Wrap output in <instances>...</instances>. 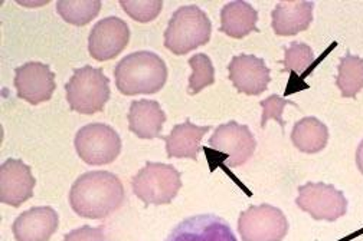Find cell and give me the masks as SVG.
<instances>
[{
	"mask_svg": "<svg viewBox=\"0 0 363 241\" xmlns=\"http://www.w3.org/2000/svg\"><path fill=\"white\" fill-rule=\"evenodd\" d=\"M124 201L121 180L108 171L85 172L69 191L71 208L82 218L103 220L117 211Z\"/></svg>",
	"mask_w": 363,
	"mask_h": 241,
	"instance_id": "6da1fadb",
	"label": "cell"
},
{
	"mask_svg": "<svg viewBox=\"0 0 363 241\" xmlns=\"http://www.w3.org/2000/svg\"><path fill=\"white\" fill-rule=\"evenodd\" d=\"M117 89L127 96L159 92L167 81L164 61L149 51H139L123 58L116 69Z\"/></svg>",
	"mask_w": 363,
	"mask_h": 241,
	"instance_id": "7a4b0ae2",
	"label": "cell"
},
{
	"mask_svg": "<svg viewBox=\"0 0 363 241\" xmlns=\"http://www.w3.org/2000/svg\"><path fill=\"white\" fill-rule=\"evenodd\" d=\"M212 23L196 5L179 8L164 30V46L174 55H186L211 40Z\"/></svg>",
	"mask_w": 363,
	"mask_h": 241,
	"instance_id": "3957f363",
	"label": "cell"
},
{
	"mask_svg": "<svg viewBox=\"0 0 363 241\" xmlns=\"http://www.w3.org/2000/svg\"><path fill=\"white\" fill-rule=\"evenodd\" d=\"M67 101L71 111L93 115L101 112L110 100V79L103 69L82 66L75 69L65 85Z\"/></svg>",
	"mask_w": 363,
	"mask_h": 241,
	"instance_id": "277c9868",
	"label": "cell"
},
{
	"mask_svg": "<svg viewBox=\"0 0 363 241\" xmlns=\"http://www.w3.org/2000/svg\"><path fill=\"white\" fill-rule=\"evenodd\" d=\"M131 188L134 196L145 203V207L169 204L182 188V174L170 164L147 161L133 178Z\"/></svg>",
	"mask_w": 363,
	"mask_h": 241,
	"instance_id": "5b68a950",
	"label": "cell"
},
{
	"mask_svg": "<svg viewBox=\"0 0 363 241\" xmlns=\"http://www.w3.org/2000/svg\"><path fill=\"white\" fill-rule=\"evenodd\" d=\"M78 157L88 165H106L121 153L120 135L106 124H88L82 127L74 139Z\"/></svg>",
	"mask_w": 363,
	"mask_h": 241,
	"instance_id": "8992f818",
	"label": "cell"
},
{
	"mask_svg": "<svg viewBox=\"0 0 363 241\" xmlns=\"http://www.w3.org/2000/svg\"><path fill=\"white\" fill-rule=\"evenodd\" d=\"M238 231L242 241H283L289 231V221L274 206H251L240 214Z\"/></svg>",
	"mask_w": 363,
	"mask_h": 241,
	"instance_id": "52a82bcc",
	"label": "cell"
},
{
	"mask_svg": "<svg viewBox=\"0 0 363 241\" xmlns=\"http://www.w3.org/2000/svg\"><path fill=\"white\" fill-rule=\"evenodd\" d=\"M209 147L220 154L230 168L244 165L257 148V141L247 125L230 121L219 125L209 138Z\"/></svg>",
	"mask_w": 363,
	"mask_h": 241,
	"instance_id": "ba28073f",
	"label": "cell"
},
{
	"mask_svg": "<svg viewBox=\"0 0 363 241\" xmlns=\"http://www.w3.org/2000/svg\"><path fill=\"white\" fill-rule=\"evenodd\" d=\"M296 203L314 220L336 221L347 211V200L343 192L323 182L300 185Z\"/></svg>",
	"mask_w": 363,
	"mask_h": 241,
	"instance_id": "9c48e42d",
	"label": "cell"
},
{
	"mask_svg": "<svg viewBox=\"0 0 363 241\" xmlns=\"http://www.w3.org/2000/svg\"><path fill=\"white\" fill-rule=\"evenodd\" d=\"M128 25L117 18H106L94 25L88 37V52L91 58L106 62L117 58L128 45Z\"/></svg>",
	"mask_w": 363,
	"mask_h": 241,
	"instance_id": "30bf717a",
	"label": "cell"
},
{
	"mask_svg": "<svg viewBox=\"0 0 363 241\" xmlns=\"http://www.w3.org/2000/svg\"><path fill=\"white\" fill-rule=\"evenodd\" d=\"M15 88L18 98L39 105L52 98L55 92V74L42 62H28L15 71Z\"/></svg>",
	"mask_w": 363,
	"mask_h": 241,
	"instance_id": "8fae6325",
	"label": "cell"
},
{
	"mask_svg": "<svg viewBox=\"0 0 363 241\" xmlns=\"http://www.w3.org/2000/svg\"><path fill=\"white\" fill-rule=\"evenodd\" d=\"M166 241H238L231 225L213 214H201L180 221Z\"/></svg>",
	"mask_w": 363,
	"mask_h": 241,
	"instance_id": "7c38bea8",
	"label": "cell"
},
{
	"mask_svg": "<svg viewBox=\"0 0 363 241\" xmlns=\"http://www.w3.org/2000/svg\"><path fill=\"white\" fill-rule=\"evenodd\" d=\"M36 180L29 165L9 158L0 167V201L11 207H21L33 196Z\"/></svg>",
	"mask_w": 363,
	"mask_h": 241,
	"instance_id": "4fadbf2b",
	"label": "cell"
},
{
	"mask_svg": "<svg viewBox=\"0 0 363 241\" xmlns=\"http://www.w3.org/2000/svg\"><path fill=\"white\" fill-rule=\"evenodd\" d=\"M228 71L230 81L237 90L251 96L265 92L271 81V74L265 62L254 55L235 57L231 61Z\"/></svg>",
	"mask_w": 363,
	"mask_h": 241,
	"instance_id": "5bb4252c",
	"label": "cell"
},
{
	"mask_svg": "<svg viewBox=\"0 0 363 241\" xmlns=\"http://www.w3.org/2000/svg\"><path fill=\"white\" fill-rule=\"evenodd\" d=\"M58 224L60 217L52 207H33L15 220L12 231L16 241H50Z\"/></svg>",
	"mask_w": 363,
	"mask_h": 241,
	"instance_id": "9a60e30c",
	"label": "cell"
},
{
	"mask_svg": "<svg viewBox=\"0 0 363 241\" xmlns=\"http://www.w3.org/2000/svg\"><path fill=\"white\" fill-rule=\"evenodd\" d=\"M211 127H198L186 119L184 124L174 125L167 136H160L166 142L167 158H191L198 160L201 141Z\"/></svg>",
	"mask_w": 363,
	"mask_h": 241,
	"instance_id": "2e32d148",
	"label": "cell"
},
{
	"mask_svg": "<svg viewBox=\"0 0 363 241\" xmlns=\"http://www.w3.org/2000/svg\"><path fill=\"white\" fill-rule=\"evenodd\" d=\"M128 129L142 139L160 138L166 115L156 101H133L128 110Z\"/></svg>",
	"mask_w": 363,
	"mask_h": 241,
	"instance_id": "e0dca14e",
	"label": "cell"
},
{
	"mask_svg": "<svg viewBox=\"0 0 363 241\" xmlns=\"http://www.w3.org/2000/svg\"><path fill=\"white\" fill-rule=\"evenodd\" d=\"M313 2H280L272 12V29L279 36H294L313 22Z\"/></svg>",
	"mask_w": 363,
	"mask_h": 241,
	"instance_id": "ac0fdd59",
	"label": "cell"
},
{
	"mask_svg": "<svg viewBox=\"0 0 363 241\" xmlns=\"http://www.w3.org/2000/svg\"><path fill=\"white\" fill-rule=\"evenodd\" d=\"M258 12L247 2L226 4L220 11V28L219 30L230 37L242 39L251 32H259L257 28Z\"/></svg>",
	"mask_w": 363,
	"mask_h": 241,
	"instance_id": "d6986e66",
	"label": "cell"
},
{
	"mask_svg": "<svg viewBox=\"0 0 363 241\" xmlns=\"http://www.w3.org/2000/svg\"><path fill=\"white\" fill-rule=\"evenodd\" d=\"M329 129L328 127L314 117L300 119L291 132L293 146L306 154H315L328 146Z\"/></svg>",
	"mask_w": 363,
	"mask_h": 241,
	"instance_id": "ffe728a7",
	"label": "cell"
},
{
	"mask_svg": "<svg viewBox=\"0 0 363 241\" xmlns=\"http://www.w3.org/2000/svg\"><path fill=\"white\" fill-rule=\"evenodd\" d=\"M337 88L345 98H354L363 89V58L346 54L339 65Z\"/></svg>",
	"mask_w": 363,
	"mask_h": 241,
	"instance_id": "44dd1931",
	"label": "cell"
},
{
	"mask_svg": "<svg viewBox=\"0 0 363 241\" xmlns=\"http://www.w3.org/2000/svg\"><path fill=\"white\" fill-rule=\"evenodd\" d=\"M57 11L67 23L85 26L99 16L101 2L100 0H60Z\"/></svg>",
	"mask_w": 363,
	"mask_h": 241,
	"instance_id": "7402d4cb",
	"label": "cell"
},
{
	"mask_svg": "<svg viewBox=\"0 0 363 241\" xmlns=\"http://www.w3.org/2000/svg\"><path fill=\"white\" fill-rule=\"evenodd\" d=\"M284 52V72H290L291 76L304 79L313 71L311 68L315 64V58L308 45L291 43L289 47H286Z\"/></svg>",
	"mask_w": 363,
	"mask_h": 241,
	"instance_id": "603a6c76",
	"label": "cell"
},
{
	"mask_svg": "<svg viewBox=\"0 0 363 241\" xmlns=\"http://www.w3.org/2000/svg\"><path fill=\"white\" fill-rule=\"evenodd\" d=\"M189 65L192 68V76L189 78L188 93L196 95L203 88L213 85L215 82V69L212 61L205 54H198L189 59Z\"/></svg>",
	"mask_w": 363,
	"mask_h": 241,
	"instance_id": "cb8c5ba5",
	"label": "cell"
},
{
	"mask_svg": "<svg viewBox=\"0 0 363 241\" xmlns=\"http://www.w3.org/2000/svg\"><path fill=\"white\" fill-rule=\"evenodd\" d=\"M120 6L134 20L149 23L162 12V0H120Z\"/></svg>",
	"mask_w": 363,
	"mask_h": 241,
	"instance_id": "d4e9b609",
	"label": "cell"
},
{
	"mask_svg": "<svg viewBox=\"0 0 363 241\" xmlns=\"http://www.w3.org/2000/svg\"><path fill=\"white\" fill-rule=\"evenodd\" d=\"M286 105H296V104L291 102V101H286L284 98H281V96H279V95H271V96H268L267 100H264L261 102V107L264 110L261 128H265V124L269 119H276L281 125V128H284L286 121H283L281 115H283V110H284Z\"/></svg>",
	"mask_w": 363,
	"mask_h": 241,
	"instance_id": "484cf974",
	"label": "cell"
},
{
	"mask_svg": "<svg viewBox=\"0 0 363 241\" xmlns=\"http://www.w3.org/2000/svg\"><path fill=\"white\" fill-rule=\"evenodd\" d=\"M64 241H107L104 230L101 227H91V225H82L77 230L69 231Z\"/></svg>",
	"mask_w": 363,
	"mask_h": 241,
	"instance_id": "4316f807",
	"label": "cell"
},
{
	"mask_svg": "<svg viewBox=\"0 0 363 241\" xmlns=\"http://www.w3.org/2000/svg\"><path fill=\"white\" fill-rule=\"evenodd\" d=\"M356 164L359 171L363 174V141L359 143L357 151H356Z\"/></svg>",
	"mask_w": 363,
	"mask_h": 241,
	"instance_id": "83f0119b",
	"label": "cell"
}]
</instances>
